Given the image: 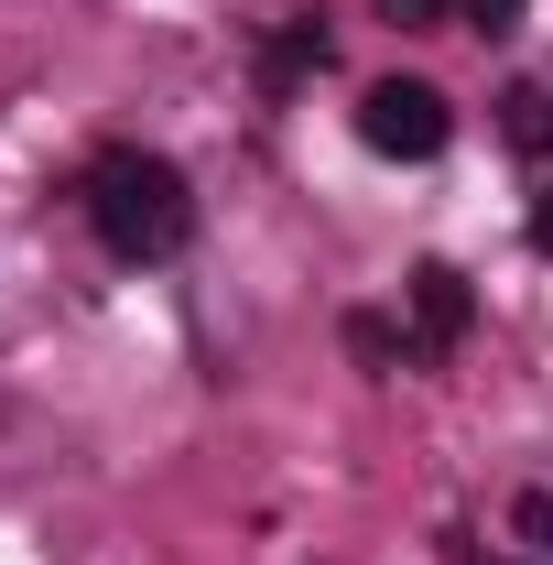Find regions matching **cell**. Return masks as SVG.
<instances>
[{
  "instance_id": "cell-8",
  "label": "cell",
  "mask_w": 553,
  "mask_h": 565,
  "mask_svg": "<svg viewBox=\"0 0 553 565\" xmlns=\"http://www.w3.org/2000/svg\"><path fill=\"white\" fill-rule=\"evenodd\" d=\"M456 11H467L478 33H510V22H521V0H456Z\"/></svg>"
},
{
  "instance_id": "cell-7",
  "label": "cell",
  "mask_w": 553,
  "mask_h": 565,
  "mask_svg": "<svg viewBox=\"0 0 553 565\" xmlns=\"http://www.w3.org/2000/svg\"><path fill=\"white\" fill-rule=\"evenodd\" d=\"M380 22H402V33H423V22H445V0H380Z\"/></svg>"
},
{
  "instance_id": "cell-5",
  "label": "cell",
  "mask_w": 553,
  "mask_h": 565,
  "mask_svg": "<svg viewBox=\"0 0 553 565\" xmlns=\"http://www.w3.org/2000/svg\"><path fill=\"white\" fill-rule=\"evenodd\" d=\"M347 349L369 359V370H391V359H413V338H402L391 316H347Z\"/></svg>"
},
{
  "instance_id": "cell-6",
  "label": "cell",
  "mask_w": 553,
  "mask_h": 565,
  "mask_svg": "<svg viewBox=\"0 0 553 565\" xmlns=\"http://www.w3.org/2000/svg\"><path fill=\"white\" fill-rule=\"evenodd\" d=\"M499 109H510V141H521V152H543V141H553V98H543V87H510Z\"/></svg>"
},
{
  "instance_id": "cell-9",
  "label": "cell",
  "mask_w": 553,
  "mask_h": 565,
  "mask_svg": "<svg viewBox=\"0 0 553 565\" xmlns=\"http://www.w3.org/2000/svg\"><path fill=\"white\" fill-rule=\"evenodd\" d=\"M532 250H553V185H543V207H532Z\"/></svg>"
},
{
  "instance_id": "cell-3",
  "label": "cell",
  "mask_w": 553,
  "mask_h": 565,
  "mask_svg": "<svg viewBox=\"0 0 553 565\" xmlns=\"http://www.w3.org/2000/svg\"><path fill=\"white\" fill-rule=\"evenodd\" d=\"M456 338H467V282L445 273V262H423L413 273V359L456 349Z\"/></svg>"
},
{
  "instance_id": "cell-2",
  "label": "cell",
  "mask_w": 553,
  "mask_h": 565,
  "mask_svg": "<svg viewBox=\"0 0 553 565\" xmlns=\"http://www.w3.org/2000/svg\"><path fill=\"white\" fill-rule=\"evenodd\" d=\"M358 141H369L380 163H434V152L456 141V109H445V87H423V76H380V87L358 98Z\"/></svg>"
},
{
  "instance_id": "cell-1",
  "label": "cell",
  "mask_w": 553,
  "mask_h": 565,
  "mask_svg": "<svg viewBox=\"0 0 553 565\" xmlns=\"http://www.w3.org/2000/svg\"><path fill=\"white\" fill-rule=\"evenodd\" d=\"M87 228L120 250V262H174L196 239V185L163 163V152H98L87 163Z\"/></svg>"
},
{
  "instance_id": "cell-4",
  "label": "cell",
  "mask_w": 553,
  "mask_h": 565,
  "mask_svg": "<svg viewBox=\"0 0 553 565\" xmlns=\"http://www.w3.org/2000/svg\"><path fill=\"white\" fill-rule=\"evenodd\" d=\"M315 66H326V33H315V22H282V33H272V55H261V87L282 98V87H304Z\"/></svg>"
}]
</instances>
